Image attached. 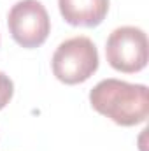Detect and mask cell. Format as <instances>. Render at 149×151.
Masks as SVG:
<instances>
[{
    "label": "cell",
    "instance_id": "5",
    "mask_svg": "<svg viewBox=\"0 0 149 151\" xmlns=\"http://www.w3.org/2000/svg\"><path fill=\"white\" fill-rule=\"evenodd\" d=\"M62 18L72 27H98L107 12L109 0H58Z\"/></svg>",
    "mask_w": 149,
    "mask_h": 151
},
{
    "label": "cell",
    "instance_id": "6",
    "mask_svg": "<svg viewBox=\"0 0 149 151\" xmlns=\"http://www.w3.org/2000/svg\"><path fill=\"white\" fill-rule=\"evenodd\" d=\"M12 95H14V83H12V79L0 70V111L11 102Z\"/></svg>",
    "mask_w": 149,
    "mask_h": 151
},
{
    "label": "cell",
    "instance_id": "2",
    "mask_svg": "<svg viewBox=\"0 0 149 151\" xmlns=\"http://www.w3.org/2000/svg\"><path fill=\"white\" fill-rule=\"evenodd\" d=\"M51 69L54 77L65 84H79L88 81L98 69L97 46L88 37L63 40L51 58Z\"/></svg>",
    "mask_w": 149,
    "mask_h": 151
},
{
    "label": "cell",
    "instance_id": "1",
    "mask_svg": "<svg viewBox=\"0 0 149 151\" xmlns=\"http://www.w3.org/2000/svg\"><path fill=\"white\" fill-rule=\"evenodd\" d=\"M91 107L116 125L133 127L149 116V91L146 84H133L121 79H104L90 91Z\"/></svg>",
    "mask_w": 149,
    "mask_h": 151
},
{
    "label": "cell",
    "instance_id": "4",
    "mask_svg": "<svg viewBox=\"0 0 149 151\" xmlns=\"http://www.w3.org/2000/svg\"><path fill=\"white\" fill-rule=\"evenodd\" d=\"M9 34L16 44L27 49L39 47L51 32V19L39 0H19L7 14Z\"/></svg>",
    "mask_w": 149,
    "mask_h": 151
},
{
    "label": "cell",
    "instance_id": "3",
    "mask_svg": "<svg viewBox=\"0 0 149 151\" xmlns=\"http://www.w3.org/2000/svg\"><path fill=\"white\" fill-rule=\"evenodd\" d=\"M105 56L114 70L125 74L140 72L148 65V35L139 27H119L105 42Z\"/></svg>",
    "mask_w": 149,
    "mask_h": 151
}]
</instances>
